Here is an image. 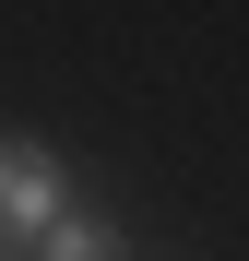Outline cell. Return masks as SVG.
<instances>
[{"mask_svg":"<svg viewBox=\"0 0 249 261\" xmlns=\"http://www.w3.org/2000/svg\"><path fill=\"white\" fill-rule=\"evenodd\" d=\"M60 214H71V202H60V154L0 130V249H36Z\"/></svg>","mask_w":249,"mask_h":261,"instance_id":"cell-1","label":"cell"},{"mask_svg":"<svg viewBox=\"0 0 249 261\" xmlns=\"http://www.w3.org/2000/svg\"><path fill=\"white\" fill-rule=\"evenodd\" d=\"M24 261H131V249H119V226H95V214H60Z\"/></svg>","mask_w":249,"mask_h":261,"instance_id":"cell-2","label":"cell"}]
</instances>
